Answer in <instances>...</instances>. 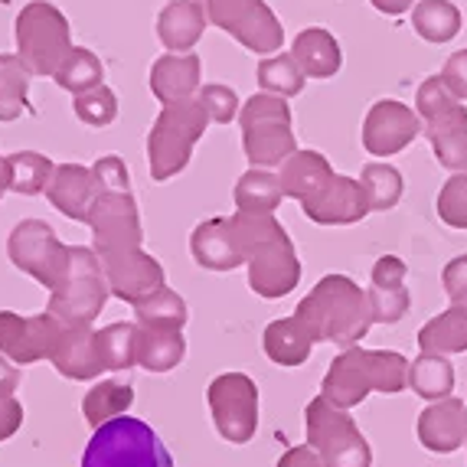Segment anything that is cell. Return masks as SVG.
<instances>
[{
	"label": "cell",
	"instance_id": "obj_27",
	"mask_svg": "<svg viewBox=\"0 0 467 467\" xmlns=\"http://www.w3.org/2000/svg\"><path fill=\"white\" fill-rule=\"evenodd\" d=\"M330 177H334V167H330V161L320 154V150H295V154L281 164V173H278L285 196L297 200L301 206L311 200V196H317Z\"/></svg>",
	"mask_w": 467,
	"mask_h": 467
},
{
	"label": "cell",
	"instance_id": "obj_18",
	"mask_svg": "<svg viewBox=\"0 0 467 467\" xmlns=\"http://www.w3.org/2000/svg\"><path fill=\"white\" fill-rule=\"evenodd\" d=\"M419 441L431 454H454L467 444V409L461 399L448 396L429 402L419 415Z\"/></svg>",
	"mask_w": 467,
	"mask_h": 467
},
{
	"label": "cell",
	"instance_id": "obj_50",
	"mask_svg": "<svg viewBox=\"0 0 467 467\" xmlns=\"http://www.w3.org/2000/svg\"><path fill=\"white\" fill-rule=\"evenodd\" d=\"M278 467H327L324 458L314 451L311 444H297V448H288V451L281 454Z\"/></svg>",
	"mask_w": 467,
	"mask_h": 467
},
{
	"label": "cell",
	"instance_id": "obj_30",
	"mask_svg": "<svg viewBox=\"0 0 467 467\" xmlns=\"http://www.w3.org/2000/svg\"><path fill=\"white\" fill-rule=\"evenodd\" d=\"M140 327V324H138ZM187 357V340L180 330H138V367L148 373H171Z\"/></svg>",
	"mask_w": 467,
	"mask_h": 467
},
{
	"label": "cell",
	"instance_id": "obj_19",
	"mask_svg": "<svg viewBox=\"0 0 467 467\" xmlns=\"http://www.w3.org/2000/svg\"><path fill=\"white\" fill-rule=\"evenodd\" d=\"M405 262L399 255H382L373 265V288L367 291L373 307V324H399L412 307V295L405 288Z\"/></svg>",
	"mask_w": 467,
	"mask_h": 467
},
{
	"label": "cell",
	"instance_id": "obj_16",
	"mask_svg": "<svg viewBox=\"0 0 467 467\" xmlns=\"http://www.w3.org/2000/svg\"><path fill=\"white\" fill-rule=\"evenodd\" d=\"M63 334V324L49 311L36 317H20L14 311H0V353L10 363H36V359L53 357V347Z\"/></svg>",
	"mask_w": 467,
	"mask_h": 467
},
{
	"label": "cell",
	"instance_id": "obj_35",
	"mask_svg": "<svg viewBox=\"0 0 467 467\" xmlns=\"http://www.w3.org/2000/svg\"><path fill=\"white\" fill-rule=\"evenodd\" d=\"M131 402H134L131 382L101 379L86 392V399H82V412H86V421L92 425V431H95L99 425H105V421L118 419V415H128Z\"/></svg>",
	"mask_w": 467,
	"mask_h": 467
},
{
	"label": "cell",
	"instance_id": "obj_8",
	"mask_svg": "<svg viewBox=\"0 0 467 467\" xmlns=\"http://www.w3.org/2000/svg\"><path fill=\"white\" fill-rule=\"evenodd\" d=\"M307 444L324 458L327 467H373V448L347 409L327 402L324 396L311 399L304 409Z\"/></svg>",
	"mask_w": 467,
	"mask_h": 467
},
{
	"label": "cell",
	"instance_id": "obj_20",
	"mask_svg": "<svg viewBox=\"0 0 467 467\" xmlns=\"http://www.w3.org/2000/svg\"><path fill=\"white\" fill-rule=\"evenodd\" d=\"M190 252H193L196 265L210 268V272H233V268L245 265L242 242L235 235L233 219L226 216L200 223L190 235Z\"/></svg>",
	"mask_w": 467,
	"mask_h": 467
},
{
	"label": "cell",
	"instance_id": "obj_24",
	"mask_svg": "<svg viewBox=\"0 0 467 467\" xmlns=\"http://www.w3.org/2000/svg\"><path fill=\"white\" fill-rule=\"evenodd\" d=\"M53 367L66 376V379L76 382H88L99 379L101 359H99V347H95V330L92 327H66L53 347Z\"/></svg>",
	"mask_w": 467,
	"mask_h": 467
},
{
	"label": "cell",
	"instance_id": "obj_26",
	"mask_svg": "<svg viewBox=\"0 0 467 467\" xmlns=\"http://www.w3.org/2000/svg\"><path fill=\"white\" fill-rule=\"evenodd\" d=\"M291 56L297 59L307 78H334L343 66L340 43L324 26H307V30L297 33L295 43H291Z\"/></svg>",
	"mask_w": 467,
	"mask_h": 467
},
{
	"label": "cell",
	"instance_id": "obj_14",
	"mask_svg": "<svg viewBox=\"0 0 467 467\" xmlns=\"http://www.w3.org/2000/svg\"><path fill=\"white\" fill-rule=\"evenodd\" d=\"M99 262L109 278V291L131 307H138L140 301H148L150 295L164 288V265L144 249L109 252V255H99Z\"/></svg>",
	"mask_w": 467,
	"mask_h": 467
},
{
	"label": "cell",
	"instance_id": "obj_6",
	"mask_svg": "<svg viewBox=\"0 0 467 467\" xmlns=\"http://www.w3.org/2000/svg\"><path fill=\"white\" fill-rule=\"evenodd\" d=\"M109 297V278L101 272L99 255L92 249L72 245L66 278L59 288L49 291L47 311L66 327H92V320L105 311Z\"/></svg>",
	"mask_w": 467,
	"mask_h": 467
},
{
	"label": "cell",
	"instance_id": "obj_9",
	"mask_svg": "<svg viewBox=\"0 0 467 467\" xmlns=\"http://www.w3.org/2000/svg\"><path fill=\"white\" fill-rule=\"evenodd\" d=\"M16 56L26 63L33 76H56L63 59L69 56V20L63 10L47 4V0H30L14 26Z\"/></svg>",
	"mask_w": 467,
	"mask_h": 467
},
{
	"label": "cell",
	"instance_id": "obj_13",
	"mask_svg": "<svg viewBox=\"0 0 467 467\" xmlns=\"http://www.w3.org/2000/svg\"><path fill=\"white\" fill-rule=\"evenodd\" d=\"M88 226L95 235V255L121 249H140V216L131 190H99L88 210Z\"/></svg>",
	"mask_w": 467,
	"mask_h": 467
},
{
	"label": "cell",
	"instance_id": "obj_40",
	"mask_svg": "<svg viewBox=\"0 0 467 467\" xmlns=\"http://www.w3.org/2000/svg\"><path fill=\"white\" fill-rule=\"evenodd\" d=\"M53 78L59 82V88H66V92L82 95V92H88V88L101 86V78H105V66H101V59L92 53V49L72 47L69 56L63 59V66H59V72H56Z\"/></svg>",
	"mask_w": 467,
	"mask_h": 467
},
{
	"label": "cell",
	"instance_id": "obj_29",
	"mask_svg": "<svg viewBox=\"0 0 467 467\" xmlns=\"http://www.w3.org/2000/svg\"><path fill=\"white\" fill-rule=\"evenodd\" d=\"M419 347L421 353H441V357L467 353V304H451L448 311L421 324Z\"/></svg>",
	"mask_w": 467,
	"mask_h": 467
},
{
	"label": "cell",
	"instance_id": "obj_43",
	"mask_svg": "<svg viewBox=\"0 0 467 467\" xmlns=\"http://www.w3.org/2000/svg\"><path fill=\"white\" fill-rule=\"evenodd\" d=\"M72 109H76V118L82 121V125L109 128L111 121L118 118V99H115V92L101 82V86L76 95V105H72Z\"/></svg>",
	"mask_w": 467,
	"mask_h": 467
},
{
	"label": "cell",
	"instance_id": "obj_33",
	"mask_svg": "<svg viewBox=\"0 0 467 467\" xmlns=\"http://www.w3.org/2000/svg\"><path fill=\"white\" fill-rule=\"evenodd\" d=\"M138 320L134 324H109V327L95 330V347L105 373L138 367Z\"/></svg>",
	"mask_w": 467,
	"mask_h": 467
},
{
	"label": "cell",
	"instance_id": "obj_25",
	"mask_svg": "<svg viewBox=\"0 0 467 467\" xmlns=\"http://www.w3.org/2000/svg\"><path fill=\"white\" fill-rule=\"evenodd\" d=\"M206 10L196 0H171L157 16V36L171 53H190L206 30Z\"/></svg>",
	"mask_w": 467,
	"mask_h": 467
},
{
	"label": "cell",
	"instance_id": "obj_22",
	"mask_svg": "<svg viewBox=\"0 0 467 467\" xmlns=\"http://www.w3.org/2000/svg\"><path fill=\"white\" fill-rule=\"evenodd\" d=\"M95 193H99V183H95L92 167L56 164V173H53V180H49L47 196L63 216L76 219V223H86Z\"/></svg>",
	"mask_w": 467,
	"mask_h": 467
},
{
	"label": "cell",
	"instance_id": "obj_49",
	"mask_svg": "<svg viewBox=\"0 0 467 467\" xmlns=\"http://www.w3.org/2000/svg\"><path fill=\"white\" fill-rule=\"evenodd\" d=\"M20 425H24V405H20V399H0V441L14 438L20 431Z\"/></svg>",
	"mask_w": 467,
	"mask_h": 467
},
{
	"label": "cell",
	"instance_id": "obj_31",
	"mask_svg": "<svg viewBox=\"0 0 467 467\" xmlns=\"http://www.w3.org/2000/svg\"><path fill=\"white\" fill-rule=\"evenodd\" d=\"M461 26H464V16L451 0H419L412 7V30L425 43H435V47L451 43L461 33Z\"/></svg>",
	"mask_w": 467,
	"mask_h": 467
},
{
	"label": "cell",
	"instance_id": "obj_41",
	"mask_svg": "<svg viewBox=\"0 0 467 467\" xmlns=\"http://www.w3.org/2000/svg\"><path fill=\"white\" fill-rule=\"evenodd\" d=\"M56 173V164L49 157L36 154V150H16L10 154V190L24 196L47 193L49 180Z\"/></svg>",
	"mask_w": 467,
	"mask_h": 467
},
{
	"label": "cell",
	"instance_id": "obj_2",
	"mask_svg": "<svg viewBox=\"0 0 467 467\" xmlns=\"http://www.w3.org/2000/svg\"><path fill=\"white\" fill-rule=\"evenodd\" d=\"M233 226L249 268V288L268 301L291 295L301 281V262L275 213H235Z\"/></svg>",
	"mask_w": 467,
	"mask_h": 467
},
{
	"label": "cell",
	"instance_id": "obj_4",
	"mask_svg": "<svg viewBox=\"0 0 467 467\" xmlns=\"http://www.w3.org/2000/svg\"><path fill=\"white\" fill-rule=\"evenodd\" d=\"M82 467H173V458L148 421L118 415L92 431Z\"/></svg>",
	"mask_w": 467,
	"mask_h": 467
},
{
	"label": "cell",
	"instance_id": "obj_44",
	"mask_svg": "<svg viewBox=\"0 0 467 467\" xmlns=\"http://www.w3.org/2000/svg\"><path fill=\"white\" fill-rule=\"evenodd\" d=\"M454 105H458V95L444 86L441 72L425 78V82L419 86V92H415V111H419L421 125H425V121H431V118L444 115V111L454 109Z\"/></svg>",
	"mask_w": 467,
	"mask_h": 467
},
{
	"label": "cell",
	"instance_id": "obj_17",
	"mask_svg": "<svg viewBox=\"0 0 467 467\" xmlns=\"http://www.w3.org/2000/svg\"><path fill=\"white\" fill-rule=\"evenodd\" d=\"M301 210L317 226H353V223L369 216V202L363 187H359V180L334 173L324 183V190L304 202Z\"/></svg>",
	"mask_w": 467,
	"mask_h": 467
},
{
	"label": "cell",
	"instance_id": "obj_42",
	"mask_svg": "<svg viewBox=\"0 0 467 467\" xmlns=\"http://www.w3.org/2000/svg\"><path fill=\"white\" fill-rule=\"evenodd\" d=\"M438 219H441L448 229H467V171H458L444 180L441 190H438Z\"/></svg>",
	"mask_w": 467,
	"mask_h": 467
},
{
	"label": "cell",
	"instance_id": "obj_15",
	"mask_svg": "<svg viewBox=\"0 0 467 467\" xmlns=\"http://www.w3.org/2000/svg\"><path fill=\"white\" fill-rule=\"evenodd\" d=\"M421 134V118L399 99H379L363 118V148L373 157H396Z\"/></svg>",
	"mask_w": 467,
	"mask_h": 467
},
{
	"label": "cell",
	"instance_id": "obj_12",
	"mask_svg": "<svg viewBox=\"0 0 467 467\" xmlns=\"http://www.w3.org/2000/svg\"><path fill=\"white\" fill-rule=\"evenodd\" d=\"M210 412L219 438L245 444L258 429V386L245 373H223L210 382Z\"/></svg>",
	"mask_w": 467,
	"mask_h": 467
},
{
	"label": "cell",
	"instance_id": "obj_48",
	"mask_svg": "<svg viewBox=\"0 0 467 467\" xmlns=\"http://www.w3.org/2000/svg\"><path fill=\"white\" fill-rule=\"evenodd\" d=\"M441 78H444V86L458 95V101H467V49H458V53L448 56Z\"/></svg>",
	"mask_w": 467,
	"mask_h": 467
},
{
	"label": "cell",
	"instance_id": "obj_46",
	"mask_svg": "<svg viewBox=\"0 0 467 467\" xmlns=\"http://www.w3.org/2000/svg\"><path fill=\"white\" fill-rule=\"evenodd\" d=\"M92 173H95L99 190H128V183H131V173H128L125 161L115 154L101 157L99 164L92 167Z\"/></svg>",
	"mask_w": 467,
	"mask_h": 467
},
{
	"label": "cell",
	"instance_id": "obj_36",
	"mask_svg": "<svg viewBox=\"0 0 467 467\" xmlns=\"http://www.w3.org/2000/svg\"><path fill=\"white\" fill-rule=\"evenodd\" d=\"M359 187L367 193L369 213H389L402 200L405 180L399 173V167L386 164V161H373V164H367L363 173H359Z\"/></svg>",
	"mask_w": 467,
	"mask_h": 467
},
{
	"label": "cell",
	"instance_id": "obj_39",
	"mask_svg": "<svg viewBox=\"0 0 467 467\" xmlns=\"http://www.w3.org/2000/svg\"><path fill=\"white\" fill-rule=\"evenodd\" d=\"M304 72L297 66V59L291 53L265 56L258 63V88L268 95H278V99H295L304 88Z\"/></svg>",
	"mask_w": 467,
	"mask_h": 467
},
{
	"label": "cell",
	"instance_id": "obj_3",
	"mask_svg": "<svg viewBox=\"0 0 467 467\" xmlns=\"http://www.w3.org/2000/svg\"><path fill=\"white\" fill-rule=\"evenodd\" d=\"M402 389H409V359L396 350H363V347L343 350L320 382V396L340 409H357L369 392L396 396Z\"/></svg>",
	"mask_w": 467,
	"mask_h": 467
},
{
	"label": "cell",
	"instance_id": "obj_5",
	"mask_svg": "<svg viewBox=\"0 0 467 467\" xmlns=\"http://www.w3.org/2000/svg\"><path fill=\"white\" fill-rule=\"evenodd\" d=\"M206 125H210V115L200 105V99L164 105V111L157 115L154 128L148 134V164L150 177L157 183H167L190 164V154H193L196 140L202 138Z\"/></svg>",
	"mask_w": 467,
	"mask_h": 467
},
{
	"label": "cell",
	"instance_id": "obj_10",
	"mask_svg": "<svg viewBox=\"0 0 467 467\" xmlns=\"http://www.w3.org/2000/svg\"><path fill=\"white\" fill-rule=\"evenodd\" d=\"M206 10V20L235 36L249 53H278L285 43V26L265 0H196Z\"/></svg>",
	"mask_w": 467,
	"mask_h": 467
},
{
	"label": "cell",
	"instance_id": "obj_11",
	"mask_svg": "<svg viewBox=\"0 0 467 467\" xmlns=\"http://www.w3.org/2000/svg\"><path fill=\"white\" fill-rule=\"evenodd\" d=\"M69 245L59 242L53 226L43 219H24L16 223L7 239V255L20 272L36 278L47 291H56L63 285L66 268H69Z\"/></svg>",
	"mask_w": 467,
	"mask_h": 467
},
{
	"label": "cell",
	"instance_id": "obj_21",
	"mask_svg": "<svg viewBox=\"0 0 467 467\" xmlns=\"http://www.w3.org/2000/svg\"><path fill=\"white\" fill-rule=\"evenodd\" d=\"M202 88V63L196 53H167L150 66V92L161 105L196 99Z\"/></svg>",
	"mask_w": 467,
	"mask_h": 467
},
{
	"label": "cell",
	"instance_id": "obj_37",
	"mask_svg": "<svg viewBox=\"0 0 467 467\" xmlns=\"http://www.w3.org/2000/svg\"><path fill=\"white\" fill-rule=\"evenodd\" d=\"M30 76L20 56L0 53V121H16L26 111Z\"/></svg>",
	"mask_w": 467,
	"mask_h": 467
},
{
	"label": "cell",
	"instance_id": "obj_1",
	"mask_svg": "<svg viewBox=\"0 0 467 467\" xmlns=\"http://www.w3.org/2000/svg\"><path fill=\"white\" fill-rule=\"evenodd\" d=\"M295 317L307 327L314 343H334L343 350L359 347V340L373 327L367 291L347 275H324L311 295L301 297Z\"/></svg>",
	"mask_w": 467,
	"mask_h": 467
},
{
	"label": "cell",
	"instance_id": "obj_47",
	"mask_svg": "<svg viewBox=\"0 0 467 467\" xmlns=\"http://www.w3.org/2000/svg\"><path fill=\"white\" fill-rule=\"evenodd\" d=\"M444 295L451 304H467V255L451 258L441 272Z\"/></svg>",
	"mask_w": 467,
	"mask_h": 467
},
{
	"label": "cell",
	"instance_id": "obj_7",
	"mask_svg": "<svg viewBox=\"0 0 467 467\" xmlns=\"http://www.w3.org/2000/svg\"><path fill=\"white\" fill-rule=\"evenodd\" d=\"M242 148L252 167H281L297 150L295 131H291V109L278 95H252L239 111Z\"/></svg>",
	"mask_w": 467,
	"mask_h": 467
},
{
	"label": "cell",
	"instance_id": "obj_53",
	"mask_svg": "<svg viewBox=\"0 0 467 467\" xmlns=\"http://www.w3.org/2000/svg\"><path fill=\"white\" fill-rule=\"evenodd\" d=\"M10 190V157L0 154V196Z\"/></svg>",
	"mask_w": 467,
	"mask_h": 467
},
{
	"label": "cell",
	"instance_id": "obj_52",
	"mask_svg": "<svg viewBox=\"0 0 467 467\" xmlns=\"http://www.w3.org/2000/svg\"><path fill=\"white\" fill-rule=\"evenodd\" d=\"M369 4L386 16H402V14H409L419 0H369Z\"/></svg>",
	"mask_w": 467,
	"mask_h": 467
},
{
	"label": "cell",
	"instance_id": "obj_34",
	"mask_svg": "<svg viewBox=\"0 0 467 467\" xmlns=\"http://www.w3.org/2000/svg\"><path fill=\"white\" fill-rule=\"evenodd\" d=\"M233 196L239 213H275L285 200V190H281V180L272 171L252 167L239 177Z\"/></svg>",
	"mask_w": 467,
	"mask_h": 467
},
{
	"label": "cell",
	"instance_id": "obj_45",
	"mask_svg": "<svg viewBox=\"0 0 467 467\" xmlns=\"http://www.w3.org/2000/svg\"><path fill=\"white\" fill-rule=\"evenodd\" d=\"M196 99H200V105L206 109L213 125H229V121L239 118V111H242L239 95H235V88H229V86H202Z\"/></svg>",
	"mask_w": 467,
	"mask_h": 467
},
{
	"label": "cell",
	"instance_id": "obj_28",
	"mask_svg": "<svg viewBox=\"0 0 467 467\" xmlns=\"http://www.w3.org/2000/svg\"><path fill=\"white\" fill-rule=\"evenodd\" d=\"M262 347H265V357L272 363H278V367H301V363H307V357L314 350V337L291 314V317H281L268 324L265 337H262Z\"/></svg>",
	"mask_w": 467,
	"mask_h": 467
},
{
	"label": "cell",
	"instance_id": "obj_38",
	"mask_svg": "<svg viewBox=\"0 0 467 467\" xmlns=\"http://www.w3.org/2000/svg\"><path fill=\"white\" fill-rule=\"evenodd\" d=\"M187 317H190L187 301L177 291L167 288V285L134 307V320H138L140 327H154V330H183Z\"/></svg>",
	"mask_w": 467,
	"mask_h": 467
},
{
	"label": "cell",
	"instance_id": "obj_51",
	"mask_svg": "<svg viewBox=\"0 0 467 467\" xmlns=\"http://www.w3.org/2000/svg\"><path fill=\"white\" fill-rule=\"evenodd\" d=\"M20 386V369L10 363L4 353H0V399H10Z\"/></svg>",
	"mask_w": 467,
	"mask_h": 467
},
{
	"label": "cell",
	"instance_id": "obj_23",
	"mask_svg": "<svg viewBox=\"0 0 467 467\" xmlns=\"http://www.w3.org/2000/svg\"><path fill=\"white\" fill-rule=\"evenodd\" d=\"M421 134L429 138L435 161L444 171H467V105L458 101L454 109H448L444 115L431 118L421 125Z\"/></svg>",
	"mask_w": 467,
	"mask_h": 467
},
{
	"label": "cell",
	"instance_id": "obj_32",
	"mask_svg": "<svg viewBox=\"0 0 467 467\" xmlns=\"http://www.w3.org/2000/svg\"><path fill=\"white\" fill-rule=\"evenodd\" d=\"M409 389L415 396L438 402V399H448L454 392V367L451 359L441 357V353H421L409 363Z\"/></svg>",
	"mask_w": 467,
	"mask_h": 467
}]
</instances>
